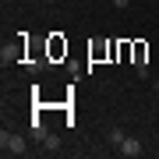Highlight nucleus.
Listing matches in <instances>:
<instances>
[{"mask_svg":"<svg viewBox=\"0 0 159 159\" xmlns=\"http://www.w3.org/2000/svg\"><path fill=\"white\" fill-rule=\"evenodd\" d=\"M156 85H159V78H156Z\"/></svg>","mask_w":159,"mask_h":159,"instance_id":"0eeeda50","label":"nucleus"},{"mask_svg":"<svg viewBox=\"0 0 159 159\" xmlns=\"http://www.w3.org/2000/svg\"><path fill=\"white\" fill-rule=\"evenodd\" d=\"M117 148H120V156H127V159H138V156L145 152V148H142V142H138V138H124V142H120Z\"/></svg>","mask_w":159,"mask_h":159,"instance_id":"f03ea898","label":"nucleus"},{"mask_svg":"<svg viewBox=\"0 0 159 159\" xmlns=\"http://www.w3.org/2000/svg\"><path fill=\"white\" fill-rule=\"evenodd\" d=\"M124 131H120V127H110V145H120V142H124Z\"/></svg>","mask_w":159,"mask_h":159,"instance_id":"39448f33","label":"nucleus"},{"mask_svg":"<svg viewBox=\"0 0 159 159\" xmlns=\"http://www.w3.org/2000/svg\"><path fill=\"white\" fill-rule=\"evenodd\" d=\"M0 148H4V156H25L29 152V142L21 134H14V131H4L0 134Z\"/></svg>","mask_w":159,"mask_h":159,"instance_id":"f257e3e1","label":"nucleus"},{"mask_svg":"<svg viewBox=\"0 0 159 159\" xmlns=\"http://www.w3.org/2000/svg\"><path fill=\"white\" fill-rule=\"evenodd\" d=\"M113 4H117V7H127V4H131V0H113Z\"/></svg>","mask_w":159,"mask_h":159,"instance_id":"423d86ee","label":"nucleus"},{"mask_svg":"<svg viewBox=\"0 0 159 159\" xmlns=\"http://www.w3.org/2000/svg\"><path fill=\"white\" fill-rule=\"evenodd\" d=\"M43 152H46V156L60 152V134H46V138H43Z\"/></svg>","mask_w":159,"mask_h":159,"instance_id":"7ed1b4c3","label":"nucleus"},{"mask_svg":"<svg viewBox=\"0 0 159 159\" xmlns=\"http://www.w3.org/2000/svg\"><path fill=\"white\" fill-rule=\"evenodd\" d=\"M18 57H21V50H18V46H4V50H0V60H4V64H14Z\"/></svg>","mask_w":159,"mask_h":159,"instance_id":"20e7f679","label":"nucleus"}]
</instances>
